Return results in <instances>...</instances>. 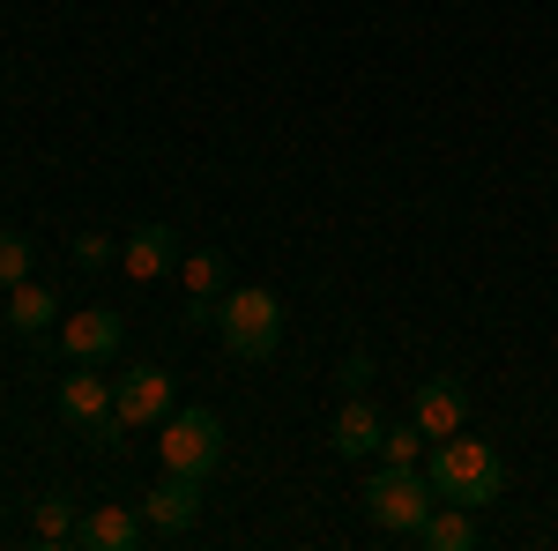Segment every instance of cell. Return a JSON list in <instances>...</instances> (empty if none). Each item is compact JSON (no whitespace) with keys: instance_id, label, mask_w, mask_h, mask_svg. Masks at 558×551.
Returning <instances> with one entry per match:
<instances>
[{"instance_id":"obj_10","label":"cell","mask_w":558,"mask_h":551,"mask_svg":"<svg viewBox=\"0 0 558 551\" xmlns=\"http://www.w3.org/2000/svg\"><path fill=\"white\" fill-rule=\"evenodd\" d=\"M120 268H128L134 284H157V276H172V268H179V231H172V224H142L128 247H120Z\"/></svg>"},{"instance_id":"obj_11","label":"cell","mask_w":558,"mask_h":551,"mask_svg":"<svg viewBox=\"0 0 558 551\" xmlns=\"http://www.w3.org/2000/svg\"><path fill=\"white\" fill-rule=\"evenodd\" d=\"M380 432H387V418L365 403V395H350L343 410H336V424H328V447L357 463V455H380Z\"/></svg>"},{"instance_id":"obj_18","label":"cell","mask_w":558,"mask_h":551,"mask_svg":"<svg viewBox=\"0 0 558 551\" xmlns=\"http://www.w3.org/2000/svg\"><path fill=\"white\" fill-rule=\"evenodd\" d=\"M31 239H23V231H0V284H8V291H15V284H31Z\"/></svg>"},{"instance_id":"obj_2","label":"cell","mask_w":558,"mask_h":551,"mask_svg":"<svg viewBox=\"0 0 558 551\" xmlns=\"http://www.w3.org/2000/svg\"><path fill=\"white\" fill-rule=\"evenodd\" d=\"M216 336H223V350H231L239 366L276 358V343H283V306H276V291H260V284L223 291L216 298Z\"/></svg>"},{"instance_id":"obj_13","label":"cell","mask_w":558,"mask_h":551,"mask_svg":"<svg viewBox=\"0 0 558 551\" xmlns=\"http://www.w3.org/2000/svg\"><path fill=\"white\" fill-rule=\"evenodd\" d=\"M417 544H425V551H470V544H476V514L439 500V507L417 522Z\"/></svg>"},{"instance_id":"obj_6","label":"cell","mask_w":558,"mask_h":551,"mask_svg":"<svg viewBox=\"0 0 558 551\" xmlns=\"http://www.w3.org/2000/svg\"><path fill=\"white\" fill-rule=\"evenodd\" d=\"M179 403H172V373L165 366H134V373H120L112 381V418L128 424V432H142V424H165Z\"/></svg>"},{"instance_id":"obj_12","label":"cell","mask_w":558,"mask_h":551,"mask_svg":"<svg viewBox=\"0 0 558 551\" xmlns=\"http://www.w3.org/2000/svg\"><path fill=\"white\" fill-rule=\"evenodd\" d=\"M75 544H83V551H134V544H142V514H128V507H89L83 529H75Z\"/></svg>"},{"instance_id":"obj_5","label":"cell","mask_w":558,"mask_h":551,"mask_svg":"<svg viewBox=\"0 0 558 551\" xmlns=\"http://www.w3.org/2000/svg\"><path fill=\"white\" fill-rule=\"evenodd\" d=\"M60 418L83 424L97 447H120V432H128L112 418V381H97V366H75V381H60Z\"/></svg>"},{"instance_id":"obj_8","label":"cell","mask_w":558,"mask_h":551,"mask_svg":"<svg viewBox=\"0 0 558 551\" xmlns=\"http://www.w3.org/2000/svg\"><path fill=\"white\" fill-rule=\"evenodd\" d=\"M120 343H128V321H120L112 306H83V313L60 321V350H68L75 366H105Z\"/></svg>"},{"instance_id":"obj_15","label":"cell","mask_w":558,"mask_h":551,"mask_svg":"<svg viewBox=\"0 0 558 551\" xmlns=\"http://www.w3.org/2000/svg\"><path fill=\"white\" fill-rule=\"evenodd\" d=\"M60 321V298L45 291V284H15V298H8V328H23V336H45Z\"/></svg>"},{"instance_id":"obj_20","label":"cell","mask_w":558,"mask_h":551,"mask_svg":"<svg viewBox=\"0 0 558 551\" xmlns=\"http://www.w3.org/2000/svg\"><path fill=\"white\" fill-rule=\"evenodd\" d=\"M365 381H373V358L350 350V358H343V395H365Z\"/></svg>"},{"instance_id":"obj_9","label":"cell","mask_w":558,"mask_h":551,"mask_svg":"<svg viewBox=\"0 0 558 551\" xmlns=\"http://www.w3.org/2000/svg\"><path fill=\"white\" fill-rule=\"evenodd\" d=\"M410 418H417V432H425V440L462 432V418H470V387H462V381H425L417 395H410Z\"/></svg>"},{"instance_id":"obj_7","label":"cell","mask_w":558,"mask_h":551,"mask_svg":"<svg viewBox=\"0 0 558 551\" xmlns=\"http://www.w3.org/2000/svg\"><path fill=\"white\" fill-rule=\"evenodd\" d=\"M142 522H149L157 537H186V529L202 522V477L165 469V484H149V492H142Z\"/></svg>"},{"instance_id":"obj_19","label":"cell","mask_w":558,"mask_h":551,"mask_svg":"<svg viewBox=\"0 0 558 551\" xmlns=\"http://www.w3.org/2000/svg\"><path fill=\"white\" fill-rule=\"evenodd\" d=\"M112 261H120V247L105 231H75V268H112Z\"/></svg>"},{"instance_id":"obj_16","label":"cell","mask_w":558,"mask_h":551,"mask_svg":"<svg viewBox=\"0 0 558 551\" xmlns=\"http://www.w3.org/2000/svg\"><path fill=\"white\" fill-rule=\"evenodd\" d=\"M31 529H38V544H75V529H83V514L68 492H45L38 514H31Z\"/></svg>"},{"instance_id":"obj_21","label":"cell","mask_w":558,"mask_h":551,"mask_svg":"<svg viewBox=\"0 0 558 551\" xmlns=\"http://www.w3.org/2000/svg\"><path fill=\"white\" fill-rule=\"evenodd\" d=\"M0 321H8V306H0Z\"/></svg>"},{"instance_id":"obj_14","label":"cell","mask_w":558,"mask_h":551,"mask_svg":"<svg viewBox=\"0 0 558 551\" xmlns=\"http://www.w3.org/2000/svg\"><path fill=\"white\" fill-rule=\"evenodd\" d=\"M179 276H186V298H223L231 291V254H223V247L179 254Z\"/></svg>"},{"instance_id":"obj_3","label":"cell","mask_w":558,"mask_h":551,"mask_svg":"<svg viewBox=\"0 0 558 551\" xmlns=\"http://www.w3.org/2000/svg\"><path fill=\"white\" fill-rule=\"evenodd\" d=\"M432 507H439V492H432V469H417V463H380V477L365 484V514L387 537H417V522Z\"/></svg>"},{"instance_id":"obj_1","label":"cell","mask_w":558,"mask_h":551,"mask_svg":"<svg viewBox=\"0 0 558 551\" xmlns=\"http://www.w3.org/2000/svg\"><path fill=\"white\" fill-rule=\"evenodd\" d=\"M432 492L447 500V507H499V492H507V463H499V447H484V440H462V432H447V440H432Z\"/></svg>"},{"instance_id":"obj_4","label":"cell","mask_w":558,"mask_h":551,"mask_svg":"<svg viewBox=\"0 0 558 551\" xmlns=\"http://www.w3.org/2000/svg\"><path fill=\"white\" fill-rule=\"evenodd\" d=\"M165 469H186V477H209L223 463V418L216 410H172L165 418V440H157Z\"/></svg>"},{"instance_id":"obj_17","label":"cell","mask_w":558,"mask_h":551,"mask_svg":"<svg viewBox=\"0 0 558 551\" xmlns=\"http://www.w3.org/2000/svg\"><path fill=\"white\" fill-rule=\"evenodd\" d=\"M425 432H417V418H402V424H387L380 432V463H425Z\"/></svg>"}]
</instances>
